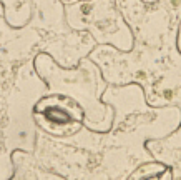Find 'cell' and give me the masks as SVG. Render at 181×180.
Segmentation results:
<instances>
[{"label": "cell", "instance_id": "cell-1", "mask_svg": "<svg viewBox=\"0 0 181 180\" xmlns=\"http://www.w3.org/2000/svg\"><path fill=\"white\" fill-rule=\"evenodd\" d=\"M40 112L55 125H68L71 122H75V120H80V115H73L71 110H63L60 107V102H57L55 105H52L50 108L40 107Z\"/></svg>", "mask_w": 181, "mask_h": 180}]
</instances>
